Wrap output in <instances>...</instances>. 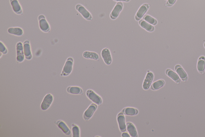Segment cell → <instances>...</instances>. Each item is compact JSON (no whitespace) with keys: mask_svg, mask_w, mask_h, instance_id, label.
I'll return each instance as SVG.
<instances>
[{"mask_svg":"<svg viewBox=\"0 0 205 137\" xmlns=\"http://www.w3.org/2000/svg\"><path fill=\"white\" fill-rule=\"evenodd\" d=\"M55 124L56 125L58 128L62 131L63 132L67 135H71V130L69 127L67 125L66 123L63 121L58 120L55 122Z\"/></svg>","mask_w":205,"mask_h":137,"instance_id":"cell-14","label":"cell"},{"mask_svg":"<svg viewBox=\"0 0 205 137\" xmlns=\"http://www.w3.org/2000/svg\"><path fill=\"white\" fill-rule=\"evenodd\" d=\"M164 84L165 82L163 80H158L152 84L151 87V89L153 91L157 90L163 87Z\"/></svg>","mask_w":205,"mask_h":137,"instance_id":"cell-25","label":"cell"},{"mask_svg":"<svg viewBox=\"0 0 205 137\" xmlns=\"http://www.w3.org/2000/svg\"><path fill=\"white\" fill-rule=\"evenodd\" d=\"M154 78L153 73L148 71L143 84V88L144 90H148L151 87Z\"/></svg>","mask_w":205,"mask_h":137,"instance_id":"cell-6","label":"cell"},{"mask_svg":"<svg viewBox=\"0 0 205 137\" xmlns=\"http://www.w3.org/2000/svg\"><path fill=\"white\" fill-rule=\"evenodd\" d=\"M73 59L72 58H68L65 62V65L63 68L61 76H67L72 72L73 66Z\"/></svg>","mask_w":205,"mask_h":137,"instance_id":"cell-1","label":"cell"},{"mask_svg":"<svg viewBox=\"0 0 205 137\" xmlns=\"http://www.w3.org/2000/svg\"><path fill=\"white\" fill-rule=\"evenodd\" d=\"M101 56L104 62L107 65H111L112 62V57L108 48H105L101 51Z\"/></svg>","mask_w":205,"mask_h":137,"instance_id":"cell-10","label":"cell"},{"mask_svg":"<svg viewBox=\"0 0 205 137\" xmlns=\"http://www.w3.org/2000/svg\"><path fill=\"white\" fill-rule=\"evenodd\" d=\"M82 56L86 59H92L95 60H99V55L95 52L85 51L84 52Z\"/></svg>","mask_w":205,"mask_h":137,"instance_id":"cell-19","label":"cell"},{"mask_svg":"<svg viewBox=\"0 0 205 137\" xmlns=\"http://www.w3.org/2000/svg\"><path fill=\"white\" fill-rule=\"evenodd\" d=\"M166 74L167 76H169L170 78L177 83L180 82L179 76L170 69H167L166 70Z\"/></svg>","mask_w":205,"mask_h":137,"instance_id":"cell-23","label":"cell"},{"mask_svg":"<svg viewBox=\"0 0 205 137\" xmlns=\"http://www.w3.org/2000/svg\"><path fill=\"white\" fill-rule=\"evenodd\" d=\"M10 2L14 13L18 14H22V10L18 0H10Z\"/></svg>","mask_w":205,"mask_h":137,"instance_id":"cell-17","label":"cell"},{"mask_svg":"<svg viewBox=\"0 0 205 137\" xmlns=\"http://www.w3.org/2000/svg\"><path fill=\"white\" fill-rule=\"evenodd\" d=\"M38 20L40 28L41 31L44 32H49L50 31V27L44 16L42 14L39 16Z\"/></svg>","mask_w":205,"mask_h":137,"instance_id":"cell-3","label":"cell"},{"mask_svg":"<svg viewBox=\"0 0 205 137\" xmlns=\"http://www.w3.org/2000/svg\"><path fill=\"white\" fill-rule=\"evenodd\" d=\"M139 25L142 28L145 29L147 31L150 32H153L155 30V28L151 24H149L144 20L141 19L139 22Z\"/></svg>","mask_w":205,"mask_h":137,"instance_id":"cell-16","label":"cell"},{"mask_svg":"<svg viewBox=\"0 0 205 137\" xmlns=\"http://www.w3.org/2000/svg\"><path fill=\"white\" fill-rule=\"evenodd\" d=\"M72 137H79L80 132L79 127L75 124H72Z\"/></svg>","mask_w":205,"mask_h":137,"instance_id":"cell-27","label":"cell"},{"mask_svg":"<svg viewBox=\"0 0 205 137\" xmlns=\"http://www.w3.org/2000/svg\"><path fill=\"white\" fill-rule=\"evenodd\" d=\"M204 46H205V44H204Z\"/></svg>","mask_w":205,"mask_h":137,"instance_id":"cell-32","label":"cell"},{"mask_svg":"<svg viewBox=\"0 0 205 137\" xmlns=\"http://www.w3.org/2000/svg\"><path fill=\"white\" fill-rule=\"evenodd\" d=\"M0 51L1 53L4 54H7L8 53L7 48L5 46L4 44L2 42H0Z\"/></svg>","mask_w":205,"mask_h":137,"instance_id":"cell-28","label":"cell"},{"mask_svg":"<svg viewBox=\"0 0 205 137\" xmlns=\"http://www.w3.org/2000/svg\"><path fill=\"white\" fill-rule=\"evenodd\" d=\"M143 19L152 25H157V23L156 19L148 14H146L143 17Z\"/></svg>","mask_w":205,"mask_h":137,"instance_id":"cell-26","label":"cell"},{"mask_svg":"<svg viewBox=\"0 0 205 137\" xmlns=\"http://www.w3.org/2000/svg\"><path fill=\"white\" fill-rule=\"evenodd\" d=\"M23 45L24 53L25 58H26V60H31L32 58V55L31 50L30 41H25L24 42Z\"/></svg>","mask_w":205,"mask_h":137,"instance_id":"cell-13","label":"cell"},{"mask_svg":"<svg viewBox=\"0 0 205 137\" xmlns=\"http://www.w3.org/2000/svg\"><path fill=\"white\" fill-rule=\"evenodd\" d=\"M205 68V58L204 56H201L197 62V68L200 72H203Z\"/></svg>","mask_w":205,"mask_h":137,"instance_id":"cell-24","label":"cell"},{"mask_svg":"<svg viewBox=\"0 0 205 137\" xmlns=\"http://www.w3.org/2000/svg\"><path fill=\"white\" fill-rule=\"evenodd\" d=\"M126 128L127 131L129 133L130 136L132 137H138V132L134 125L131 122H127L126 123Z\"/></svg>","mask_w":205,"mask_h":137,"instance_id":"cell-15","label":"cell"},{"mask_svg":"<svg viewBox=\"0 0 205 137\" xmlns=\"http://www.w3.org/2000/svg\"><path fill=\"white\" fill-rule=\"evenodd\" d=\"M86 94L87 97L96 105H99L102 104L101 98L92 90H88L86 92Z\"/></svg>","mask_w":205,"mask_h":137,"instance_id":"cell-2","label":"cell"},{"mask_svg":"<svg viewBox=\"0 0 205 137\" xmlns=\"http://www.w3.org/2000/svg\"><path fill=\"white\" fill-rule=\"evenodd\" d=\"M122 112L127 116H135L138 114V111L134 108L127 107L124 109Z\"/></svg>","mask_w":205,"mask_h":137,"instance_id":"cell-21","label":"cell"},{"mask_svg":"<svg viewBox=\"0 0 205 137\" xmlns=\"http://www.w3.org/2000/svg\"><path fill=\"white\" fill-rule=\"evenodd\" d=\"M150 7V5L148 4H144L141 6L140 8L138 9L136 14L135 16L136 20L139 21L143 17H144L146 12L148 11Z\"/></svg>","mask_w":205,"mask_h":137,"instance_id":"cell-11","label":"cell"},{"mask_svg":"<svg viewBox=\"0 0 205 137\" xmlns=\"http://www.w3.org/2000/svg\"><path fill=\"white\" fill-rule=\"evenodd\" d=\"M176 1V0H168L167 5L169 6H172L175 3Z\"/></svg>","mask_w":205,"mask_h":137,"instance_id":"cell-29","label":"cell"},{"mask_svg":"<svg viewBox=\"0 0 205 137\" xmlns=\"http://www.w3.org/2000/svg\"><path fill=\"white\" fill-rule=\"evenodd\" d=\"M76 10L86 20L91 21L92 19V16L91 13L85 8L84 7L80 4L76 5Z\"/></svg>","mask_w":205,"mask_h":137,"instance_id":"cell-9","label":"cell"},{"mask_svg":"<svg viewBox=\"0 0 205 137\" xmlns=\"http://www.w3.org/2000/svg\"><path fill=\"white\" fill-rule=\"evenodd\" d=\"M67 91L70 94H79L82 95L83 94V91L82 88L76 86H70L67 88Z\"/></svg>","mask_w":205,"mask_h":137,"instance_id":"cell-18","label":"cell"},{"mask_svg":"<svg viewBox=\"0 0 205 137\" xmlns=\"http://www.w3.org/2000/svg\"><path fill=\"white\" fill-rule=\"evenodd\" d=\"M122 137H130V135L127 133L123 132L122 134Z\"/></svg>","mask_w":205,"mask_h":137,"instance_id":"cell-30","label":"cell"},{"mask_svg":"<svg viewBox=\"0 0 205 137\" xmlns=\"http://www.w3.org/2000/svg\"><path fill=\"white\" fill-rule=\"evenodd\" d=\"M113 1H118V2H129L130 0H113Z\"/></svg>","mask_w":205,"mask_h":137,"instance_id":"cell-31","label":"cell"},{"mask_svg":"<svg viewBox=\"0 0 205 137\" xmlns=\"http://www.w3.org/2000/svg\"><path fill=\"white\" fill-rule=\"evenodd\" d=\"M123 8V4L121 2H117L110 14V18L114 20L118 18Z\"/></svg>","mask_w":205,"mask_h":137,"instance_id":"cell-7","label":"cell"},{"mask_svg":"<svg viewBox=\"0 0 205 137\" xmlns=\"http://www.w3.org/2000/svg\"><path fill=\"white\" fill-rule=\"evenodd\" d=\"M8 32L11 34L18 36H22L23 34V30L19 27L9 28L8 29Z\"/></svg>","mask_w":205,"mask_h":137,"instance_id":"cell-22","label":"cell"},{"mask_svg":"<svg viewBox=\"0 0 205 137\" xmlns=\"http://www.w3.org/2000/svg\"><path fill=\"white\" fill-rule=\"evenodd\" d=\"M17 60V62H23L25 59L23 45L21 42H18L16 45Z\"/></svg>","mask_w":205,"mask_h":137,"instance_id":"cell-5","label":"cell"},{"mask_svg":"<svg viewBox=\"0 0 205 137\" xmlns=\"http://www.w3.org/2000/svg\"><path fill=\"white\" fill-rule=\"evenodd\" d=\"M98 106L96 104H91L87 110L85 111L83 114V117L84 119L85 120L87 121L90 119L91 117H92L94 112L97 110Z\"/></svg>","mask_w":205,"mask_h":137,"instance_id":"cell-8","label":"cell"},{"mask_svg":"<svg viewBox=\"0 0 205 137\" xmlns=\"http://www.w3.org/2000/svg\"><path fill=\"white\" fill-rule=\"evenodd\" d=\"M53 100V96L48 93L46 94L43 99L41 105V109L43 111H45L49 108L51 105Z\"/></svg>","mask_w":205,"mask_h":137,"instance_id":"cell-4","label":"cell"},{"mask_svg":"<svg viewBox=\"0 0 205 137\" xmlns=\"http://www.w3.org/2000/svg\"><path fill=\"white\" fill-rule=\"evenodd\" d=\"M175 70L177 73L184 81H186L188 79V76L186 72L184 69L179 65H177L175 67Z\"/></svg>","mask_w":205,"mask_h":137,"instance_id":"cell-20","label":"cell"},{"mask_svg":"<svg viewBox=\"0 0 205 137\" xmlns=\"http://www.w3.org/2000/svg\"><path fill=\"white\" fill-rule=\"evenodd\" d=\"M117 120L118 122L119 127L122 132H125L126 131V124L125 122V117L122 112L120 113L117 116Z\"/></svg>","mask_w":205,"mask_h":137,"instance_id":"cell-12","label":"cell"}]
</instances>
